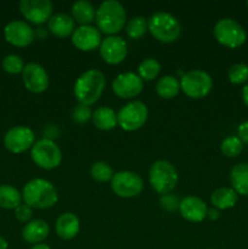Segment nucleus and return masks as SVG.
Segmentation results:
<instances>
[{
  "instance_id": "nucleus-16",
  "label": "nucleus",
  "mask_w": 248,
  "mask_h": 249,
  "mask_svg": "<svg viewBox=\"0 0 248 249\" xmlns=\"http://www.w3.org/2000/svg\"><path fill=\"white\" fill-rule=\"evenodd\" d=\"M4 36L7 43L18 48L31 45L35 38V32L24 21H12L4 28Z\"/></svg>"
},
{
  "instance_id": "nucleus-12",
  "label": "nucleus",
  "mask_w": 248,
  "mask_h": 249,
  "mask_svg": "<svg viewBox=\"0 0 248 249\" xmlns=\"http://www.w3.org/2000/svg\"><path fill=\"white\" fill-rule=\"evenodd\" d=\"M19 11L27 21L34 24H43L50 19L53 2L50 0H21Z\"/></svg>"
},
{
  "instance_id": "nucleus-25",
  "label": "nucleus",
  "mask_w": 248,
  "mask_h": 249,
  "mask_svg": "<svg viewBox=\"0 0 248 249\" xmlns=\"http://www.w3.org/2000/svg\"><path fill=\"white\" fill-rule=\"evenodd\" d=\"M92 122H94L95 126L100 130H112L113 128H116L117 123V113L112 108L106 106L99 107L97 109H95V112L92 113Z\"/></svg>"
},
{
  "instance_id": "nucleus-4",
  "label": "nucleus",
  "mask_w": 248,
  "mask_h": 249,
  "mask_svg": "<svg viewBox=\"0 0 248 249\" xmlns=\"http://www.w3.org/2000/svg\"><path fill=\"white\" fill-rule=\"evenodd\" d=\"M148 31L153 38L162 43H173L181 34V24L179 19L165 11H157L147 19Z\"/></svg>"
},
{
  "instance_id": "nucleus-2",
  "label": "nucleus",
  "mask_w": 248,
  "mask_h": 249,
  "mask_svg": "<svg viewBox=\"0 0 248 249\" xmlns=\"http://www.w3.org/2000/svg\"><path fill=\"white\" fill-rule=\"evenodd\" d=\"M22 199L31 208L48 209L57 203L58 195L50 181L45 179H33L24 185Z\"/></svg>"
},
{
  "instance_id": "nucleus-6",
  "label": "nucleus",
  "mask_w": 248,
  "mask_h": 249,
  "mask_svg": "<svg viewBox=\"0 0 248 249\" xmlns=\"http://www.w3.org/2000/svg\"><path fill=\"white\" fill-rule=\"evenodd\" d=\"M213 34L218 43L230 49L240 48L247 39L243 27L232 18L219 19L214 26Z\"/></svg>"
},
{
  "instance_id": "nucleus-15",
  "label": "nucleus",
  "mask_w": 248,
  "mask_h": 249,
  "mask_svg": "<svg viewBox=\"0 0 248 249\" xmlns=\"http://www.w3.org/2000/svg\"><path fill=\"white\" fill-rule=\"evenodd\" d=\"M128 53L125 40L118 36H108L101 41L100 55L108 65H119L123 62Z\"/></svg>"
},
{
  "instance_id": "nucleus-38",
  "label": "nucleus",
  "mask_w": 248,
  "mask_h": 249,
  "mask_svg": "<svg viewBox=\"0 0 248 249\" xmlns=\"http://www.w3.org/2000/svg\"><path fill=\"white\" fill-rule=\"evenodd\" d=\"M219 215H220V214H219L218 209H215V208L208 209V213H207V216H208V218L211 219V220H216V219L219 218Z\"/></svg>"
},
{
  "instance_id": "nucleus-18",
  "label": "nucleus",
  "mask_w": 248,
  "mask_h": 249,
  "mask_svg": "<svg viewBox=\"0 0 248 249\" xmlns=\"http://www.w3.org/2000/svg\"><path fill=\"white\" fill-rule=\"evenodd\" d=\"M179 212L182 218L191 223H201L207 218L208 208L201 198L196 196H187L180 201Z\"/></svg>"
},
{
  "instance_id": "nucleus-21",
  "label": "nucleus",
  "mask_w": 248,
  "mask_h": 249,
  "mask_svg": "<svg viewBox=\"0 0 248 249\" xmlns=\"http://www.w3.org/2000/svg\"><path fill=\"white\" fill-rule=\"evenodd\" d=\"M74 26V19L66 14L53 15L48 22L49 31L58 38H66V36H72L75 29Z\"/></svg>"
},
{
  "instance_id": "nucleus-1",
  "label": "nucleus",
  "mask_w": 248,
  "mask_h": 249,
  "mask_svg": "<svg viewBox=\"0 0 248 249\" xmlns=\"http://www.w3.org/2000/svg\"><path fill=\"white\" fill-rule=\"evenodd\" d=\"M105 87L106 79L104 73L99 70H89L78 77L73 91L80 105L91 106L101 97Z\"/></svg>"
},
{
  "instance_id": "nucleus-26",
  "label": "nucleus",
  "mask_w": 248,
  "mask_h": 249,
  "mask_svg": "<svg viewBox=\"0 0 248 249\" xmlns=\"http://www.w3.org/2000/svg\"><path fill=\"white\" fill-rule=\"evenodd\" d=\"M180 82L177 78L173 77V75H164L160 78L156 84V92L159 97L165 100L173 99L177 96L180 91Z\"/></svg>"
},
{
  "instance_id": "nucleus-32",
  "label": "nucleus",
  "mask_w": 248,
  "mask_h": 249,
  "mask_svg": "<svg viewBox=\"0 0 248 249\" xmlns=\"http://www.w3.org/2000/svg\"><path fill=\"white\" fill-rule=\"evenodd\" d=\"M228 77L232 84H243L248 80V66L245 63L232 65L229 70Z\"/></svg>"
},
{
  "instance_id": "nucleus-27",
  "label": "nucleus",
  "mask_w": 248,
  "mask_h": 249,
  "mask_svg": "<svg viewBox=\"0 0 248 249\" xmlns=\"http://www.w3.org/2000/svg\"><path fill=\"white\" fill-rule=\"evenodd\" d=\"M22 194L11 185H0V208L16 209L21 204Z\"/></svg>"
},
{
  "instance_id": "nucleus-13",
  "label": "nucleus",
  "mask_w": 248,
  "mask_h": 249,
  "mask_svg": "<svg viewBox=\"0 0 248 249\" xmlns=\"http://www.w3.org/2000/svg\"><path fill=\"white\" fill-rule=\"evenodd\" d=\"M143 89V80L133 72L121 73L114 78L112 90L121 99H133L140 95Z\"/></svg>"
},
{
  "instance_id": "nucleus-41",
  "label": "nucleus",
  "mask_w": 248,
  "mask_h": 249,
  "mask_svg": "<svg viewBox=\"0 0 248 249\" xmlns=\"http://www.w3.org/2000/svg\"><path fill=\"white\" fill-rule=\"evenodd\" d=\"M31 249H51L49 246L44 245V243H39V245H34Z\"/></svg>"
},
{
  "instance_id": "nucleus-33",
  "label": "nucleus",
  "mask_w": 248,
  "mask_h": 249,
  "mask_svg": "<svg viewBox=\"0 0 248 249\" xmlns=\"http://www.w3.org/2000/svg\"><path fill=\"white\" fill-rule=\"evenodd\" d=\"M2 68L5 72L10 73V74H18L24 68L23 60L18 55L10 53V55L5 56L2 60Z\"/></svg>"
},
{
  "instance_id": "nucleus-29",
  "label": "nucleus",
  "mask_w": 248,
  "mask_h": 249,
  "mask_svg": "<svg viewBox=\"0 0 248 249\" xmlns=\"http://www.w3.org/2000/svg\"><path fill=\"white\" fill-rule=\"evenodd\" d=\"M139 77L142 80H153L160 72V65L155 58H146L139 65Z\"/></svg>"
},
{
  "instance_id": "nucleus-42",
  "label": "nucleus",
  "mask_w": 248,
  "mask_h": 249,
  "mask_svg": "<svg viewBox=\"0 0 248 249\" xmlns=\"http://www.w3.org/2000/svg\"><path fill=\"white\" fill-rule=\"evenodd\" d=\"M247 6H248V1H247Z\"/></svg>"
},
{
  "instance_id": "nucleus-35",
  "label": "nucleus",
  "mask_w": 248,
  "mask_h": 249,
  "mask_svg": "<svg viewBox=\"0 0 248 249\" xmlns=\"http://www.w3.org/2000/svg\"><path fill=\"white\" fill-rule=\"evenodd\" d=\"M33 215V211L29 206H27L26 203L19 204L16 209H15V216L18 221L21 223H29Z\"/></svg>"
},
{
  "instance_id": "nucleus-24",
  "label": "nucleus",
  "mask_w": 248,
  "mask_h": 249,
  "mask_svg": "<svg viewBox=\"0 0 248 249\" xmlns=\"http://www.w3.org/2000/svg\"><path fill=\"white\" fill-rule=\"evenodd\" d=\"M230 181L236 194L248 196V163H240L231 169Z\"/></svg>"
},
{
  "instance_id": "nucleus-40",
  "label": "nucleus",
  "mask_w": 248,
  "mask_h": 249,
  "mask_svg": "<svg viewBox=\"0 0 248 249\" xmlns=\"http://www.w3.org/2000/svg\"><path fill=\"white\" fill-rule=\"evenodd\" d=\"M7 248H9V245H7L6 240L0 236V249H7Z\"/></svg>"
},
{
  "instance_id": "nucleus-7",
  "label": "nucleus",
  "mask_w": 248,
  "mask_h": 249,
  "mask_svg": "<svg viewBox=\"0 0 248 249\" xmlns=\"http://www.w3.org/2000/svg\"><path fill=\"white\" fill-rule=\"evenodd\" d=\"M180 88L184 94L191 99H203L211 92L213 80L207 72L201 70H192L185 73L180 80Z\"/></svg>"
},
{
  "instance_id": "nucleus-3",
  "label": "nucleus",
  "mask_w": 248,
  "mask_h": 249,
  "mask_svg": "<svg viewBox=\"0 0 248 249\" xmlns=\"http://www.w3.org/2000/svg\"><path fill=\"white\" fill-rule=\"evenodd\" d=\"M97 29L108 36H116L123 29L126 21L125 9L117 0H106L96 10Z\"/></svg>"
},
{
  "instance_id": "nucleus-22",
  "label": "nucleus",
  "mask_w": 248,
  "mask_h": 249,
  "mask_svg": "<svg viewBox=\"0 0 248 249\" xmlns=\"http://www.w3.org/2000/svg\"><path fill=\"white\" fill-rule=\"evenodd\" d=\"M238 195L231 187H219L212 194L211 202L212 206L218 211H226L237 203Z\"/></svg>"
},
{
  "instance_id": "nucleus-39",
  "label": "nucleus",
  "mask_w": 248,
  "mask_h": 249,
  "mask_svg": "<svg viewBox=\"0 0 248 249\" xmlns=\"http://www.w3.org/2000/svg\"><path fill=\"white\" fill-rule=\"evenodd\" d=\"M242 100L246 106L248 107V84H246L242 89Z\"/></svg>"
},
{
  "instance_id": "nucleus-17",
  "label": "nucleus",
  "mask_w": 248,
  "mask_h": 249,
  "mask_svg": "<svg viewBox=\"0 0 248 249\" xmlns=\"http://www.w3.org/2000/svg\"><path fill=\"white\" fill-rule=\"evenodd\" d=\"M101 32L92 26H80L72 34V44L80 51H92L101 45Z\"/></svg>"
},
{
  "instance_id": "nucleus-10",
  "label": "nucleus",
  "mask_w": 248,
  "mask_h": 249,
  "mask_svg": "<svg viewBox=\"0 0 248 249\" xmlns=\"http://www.w3.org/2000/svg\"><path fill=\"white\" fill-rule=\"evenodd\" d=\"M111 189L118 197L131 198L142 192L143 181L136 173L118 172L112 178Z\"/></svg>"
},
{
  "instance_id": "nucleus-34",
  "label": "nucleus",
  "mask_w": 248,
  "mask_h": 249,
  "mask_svg": "<svg viewBox=\"0 0 248 249\" xmlns=\"http://www.w3.org/2000/svg\"><path fill=\"white\" fill-rule=\"evenodd\" d=\"M73 121L78 124H84L92 117V112L89 106H84V105H78L72 112Z\"/></svg>"
},
{
  "instance_id": "nucleus-36",
  "label": "nucleus",
  "mask_w": 248,
  "mask_h": 249,
  "mask_svg": "<svg viewBox=\"0 0 248 249\" xmlns=\"http://www.w3.org/2000/svg\"><path fill=\"white\" fill-rule=\"evenodd\" d=\"M159 203H160V207H162L163 209H165V211L168 212H173V211H177V209H179V199L177 198L175 196H173V195H163L162 197H160L159 199Z\"/></svg>"
},
{
  "instance_id": "nucleus-5",
  "label": "nucleus",
  "mask_w": 248,
  "mask_h": 249,
  "mask_svg": "<svg viewBox=\"0 0 248 249\" xmlns=\"http://www.w3.org/2000/svg\"><path fill=\"white\" fill-rule=\"evenodd\" d=\"M148 180L152 189L163 196L170 194L175 189L179 181V177L174 165L168 160H162L151 165Z\"/></svg>"
},
{
  "instance_id": "nucleus-37",
  "label": "nucleus",
  "mask_w": 248,
  "mask_h": 249,
  "mask_svg": "<svg viewBox=\"0 0 248 249\" xmlns=\"http://www.w3.org/2000/svg\"><path fill=\"white\" fill-rule=\"evenodd\" d=\"M237 138L243 143H248V121L243 122L237 128Z\"/></svg>"
},
{
  "instance_id": "nucleus-9",
  "label": "nucleus",
  "mask_w": 248,
  "mask_h": 249,
  "mask_svg": "<svg viewBox=\"0 0 248 249\" xmlns=\"http://www.w3.org/2000/svg\"><path fill=\"white\" fill-rule=\"evenodd\" d=\"M147 117V107L143 102L131 101L119 109L117 113V123L123 130L135 131L146 123Z\"/></svg>"
},
{
  "instance_id": "nucleus-14",
  "label": "nucleus",
  "mask_w": 248,
  "mask_h": 249,
  "mask_svg": "<svg viewBox=\"0 0 248 249\" xmlns=\"http://www.w3.org/2000/svg\"><path fill=\"white\" fill-rule=\"evenodd\" d=\"M22 80L24 88L33 94L44 92L49 87V75L45 68L35 62L27 63L24 66L22 71Z\"/></svg>"
},
{
  "instance_id": "nucleus-23",
  "label": "nucleus",
  "mask_w": 248,
  "mask_h": 249,
  "mask_svg": "<svg viewBox=\"0 0 248 249\" xmlns=\"http://www.w3.org/2000/svg\"><path fill=\"white\" fill-rule=\"evenodd\" d=\"M71 12H72V18L80 26H89L91 22L95 21V16H96L95 7L92 6L91 2L87 0L75 1L72 5Z\"/></svg>"
},
{
  "instance_id": "nucleus-11",
  "label": "nucleus",
  "mask_w": 248,
  "mask_h": 249,
  "mask_svg": "<svg viewBox=\"0 0 248 249\" xmlns=\"http://www.w3.org/2000/svg\"><path fill=\"white\" fill-rule=\"evenodd\" d=\"M35 135L28 126L17 125L7 130L4 136V146L11 153H22L33 147Z\"/></svg>"
},
{
  "instance_id": "nucleus-19",
  "label": "nucleus",
  "mask_w": 248,
  "mask_h": 249,
  "mask_svg": "<svg viewBox=\"0 0 248 249\" xmlns=\"http://www.w3.org/2000/svg\"><path fill=\"white\" fill-rule=\"evenodd\" d=\"M56 233L61 240H73L79 233V219L73 213H63L57 218L55 224Z\"/></svg>"
},
{
  "instance_id": "nucleus-28",
  "label": "nucleus",
  "mask_w": 248,
  "mask_h": 249,
  "mask_svg": "<svg viewBox=\"0 0 248 249\" xmlns=\"http://www.w3.org/2000/svg\"><path fill=\"white\" fill-rule=\"evenodd\" d=\"M148 31L147 18L143 16H135L126 23V36L131 39H140Z\"/></svg>"
},
{
  "instance_id": "nucleus-30",
  "label": "nucleus",
  "mask_w": 248,
  "mask_h": 249,
  "mask_svg": "<svg viewBox=\"0 0 248 249\" xmlns=\"http://www.w3.org/2000/svg\"><path fill=\"white\" fill-rule=\"evenodd\" d=\"M220 150L226 157H237L243 151V142L237 136H229L224 139L220 145Z\"/></svg>"
},
{
  "instance_id": "nucleus-31",
  "label": "nucleus",
  "mask_w": 248,
  "mask_h": 249,
  "mask_svg": "<svg viewBox=\"0 0 248 249\" xmlns=\"http://www.w3.org/2000/svg\"><path fill=\"white\" fill-rule=\"evenodd\" d=\"M90 174L94 180L99 182H107L113 178V169L109 164L105 162H96L91 165Z\"/></svg>"
},
{
  "instance_id": "nucleus-8",
  "label": "nucleus",
  "mask_w": 248,
  "mask_h": 249,
  "mask_svg": "<svg viewBox=\"0 0 248 249\" xmlns=\"http://www.w3.org/2000/svg\"><path fill=\"white\" fill-rule=\"evenodd\" d=\"M31 156L33 162L45 170L55 169L62 160L60 147L50 139H41L36 141L32 147Z\"/></svg>"
},
{
  "instance_id": "nucleus-20",
  "label": "nucleus",
  "mask_w": 248,
  "mask_h": 249,
  "mask_svg": "<svg viewBox=\"0 0 248 249\" xmlns=\"http://www.w3.org/2000/svg\"><path fill=\"white\" fill-rule=\"evenodd\" d=\"M50 232V228L48 224L40 219L31 220L27 223L22 229V237L26 242L32 243V245H39L43 241L46 240Z\"/></svg>"
}]
</instances>
